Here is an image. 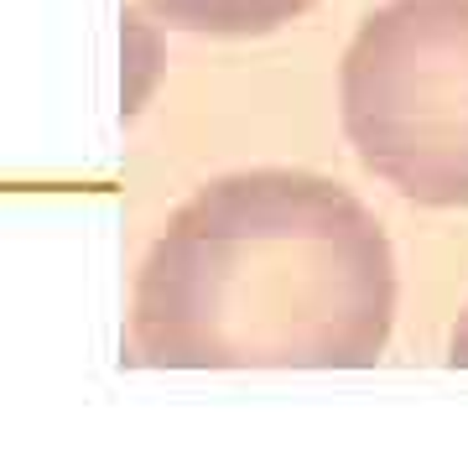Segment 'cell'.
Instances as JSON below:
<instances>
[{"mask_svg": "<svg viewBox=\"0 0 468 468\" xmlns=\"http://www.w3.org/2000/svg\"><path fill=\"white\" fill-rule=\"evenodd\" d=\"M396 250L334 177L250 167L198 187L135 276L131 349L162 369H369Z\"/></svg>", "mask_w": 468, "mask_h": 468, "instance_id": "cell-1", "label": "cell"}, {"mask_svg": "<svg viewBox=\"0 0 468 468\" xmlns=\"http://www.w3.org/2000/svg\"><path fill=\"white\" fill-rule=\"evenodd\" d=\"M354 156L421 208H468V0H385L338 63Z\"/></svg>", "mask_w": 468, "mask_h": 468, "instance_id": "cell-2", "label": "cell"}, {"mask_svg": "<svg viewBox=\"0 0 468 468\" xmlns=\"http://www.w3.org/2000/svg\"><path fill=\"white\" fill-rule=\"evenodd\" d=\"M167 27L198 37H266L318 0H146Z\"/></svg>", "mask_w": 468, "mask_h": 468, "instance_id": "cell-3", "label": "cell"}, {"mask_svg": "<svg viewBox=\"0 0 468 468\" xmlns=\"http://www.w3.org/2000/svg\"><path fill=\"white\" fill-rule=\"evenodd\" d=\"M448 365L468 369V313L458 318V328H452V338H448Z\"/></svg>", "mask_w": 468, "mask_h": 468, "instance_id": "cell-4", "label": "cell"}]
</instances>
